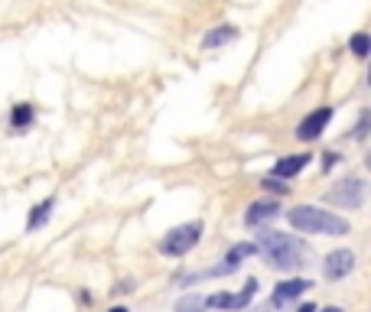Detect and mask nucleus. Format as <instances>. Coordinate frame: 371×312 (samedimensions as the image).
I'll return each instance as SVG.
<instances>
[{"label":"nucleus","instance_id":"obj_4","mask_svg":"<svg viewBox=\"0 0 371 312\" xmlns=\"http://www.w3.org/2000/svg\"><path fill=\"white\" fill-rule=\"evenodd\" d=\"M329 202H339V205H346V208H362L365 205V182L358 176L342 179V182L329 192Z\"/></svg>","mask_w":371,"mask_h":312},{"label":"nucleus","instance_id":"obj_18","mask_svg":"<svg viewBox=\"0 0 371 312\" xmlns=\"http://www.w3.org/2000/svg\"><path fill=\"white\" fill-rule=\"evenodd\" d=\"M365 134H368V111H365L362 120H358V127H355V137H358V140H365Z\"/></svg>","mask_w":371,"mask_h":312},{"label":"nucleus","instance_id":"obj_14","mask_svg":"<svg viewBox=\"0 0 371 312\" xmlns=\"http://www.w3.org/2000/svg\"><path fill=\"white\" fill-rule=\"evenodd\" d=\"M30 120H33V104H17V108H13V118H10V124H13V127H26Z\"/></svg>","mask_w":371,"mask_h":312},{"label":"nucleus","instance_id":"obj_8","mask_svg":"<svg viewBox=\"0 0 371 312\" xmlns=\"http://www.w3.org/2000/svg\"><path fill=\"white\" fill-rule=\"evenodd\" d=\"M310 287H312L310 280H300V277L284 280V283H280V287L274 289V306H287V303H293L296 296H303Z\"/></svg>","mask_w":371,"mask_h":312},{"label":"nucleus","instance_id":"obj_21","mask_svg":"<svg viewBox=\"0 0 371 312\" xmlns=\"http://www.w3.org/2000/svg\"><path fill=\"white\" fill-rule=\"evenodd\" d=\"M111 312H127V309H124V306H114V309H111Z\"/></svg>","mask_w":371,"mask_h":312},{"label":"nucleus","instance_id":"obj_17","mask_svg":"<svg viewBox=\"0 0 371 312\" xmlns=\"http://www.w3.org/2000/svg\"><path fill=\"white\" fill-rule=\"evenodd\" d=\"M261 186H264V189H270V192H277V195H284V192H287V186H284V182H280L277 176H270V179H264Z\"/></svg>","mask_w":371,"mask_h":312},{"label":"nucleus","instance_id":"obj_13","mask_svg":"<svg viewBox=\"0 0 371 312\" xmlns=\"http://www.w3.org/2000/svg\"><path fill=\"white\" fill-rule=\"evenodd\" d=\"M251 254H257V247H254V244H235L231 251H228V257H225V261H228L225 267H228V270H235L238 263L245 261V257H251Z\"/></svg>","mask_w":371,"mask_h":312},{"label":"nucleus","instance_id":"obj_2","mask_svg":"<svg viewBox=\"0 0 371 312\" xmlns=\"http://www.w3.org/2000/svg\"><path fill=\"white\" fill-rule=\"evenodd\" d=\"M287 221L293 225V231L300 235H322V237H342L348 235V221L332 215L326 208H316V205H296L287 211Z\"/></svg>","mask_w":371,"mask_h":312},{"label":"nucleus","instance_id":"obj_10","mask_svg":"<svg viewBox=\"0 0 371 312\" xmlns=\"http://www.w3.org/2000/svg\"><path fill=\"white\" fill-rule=\"evenodd\" d=\"M306 166H310V153H293V156H284V160H277V166H274V176H277V179H293L296 173H303Z\"/></svg>","mask_w":371,"mask_h":312},{"label":"nucleus","instance_id":"obj_19","mask_svg":"<svg viewBox=\"0 0 371 312\" xmlns=\"http://www.w3.org/2000/svg\"><path fill=\"white\" fill-rule=\"evenodd\" d=\"M296 312H316V306H310V303H306V306H300Z\"/></svg>","mask_w":371,"mask_h":312},{"label":"nucleus","instance_id":"obj_16","mask_svg":"<svg viewBox=\"0 0 371 312\" xmlns=\"http://www.w3.org/2000/svg\"><path fill=\"white\" fill-rule=\"evenodd\" d=\"M199 306H202V296H186L176 303V312H199Z\"/></svg>","mask_w":371,"mask_h":312},{"label":"nucleus","instance_id":"obj_1","mask_svg":"<svg viewBox=\"0 0 371 312\" xmlns=\"http://www.w3.org/2000/svg\"><path fill=\"white\" fill-rule=\"evenodd\" d=\"M257 251L267 257V263L274 270H296V267H303V254H306V244L303 241H296L290 235H280V231H267L264 228L257 235Z\"/></svg>","mask_w":371,"mask_h":312},{"label":"nucleus","instance_id":"obj_7","mask_svg":"<svg viewBox=\"0 0 371 312\" xmlns=\"http://www.w3.org/2000/svg\"><path fill=\"white\" fill-rule=\"evenodd\" d=\"M355 270V254L352 251H332L326 261H322V273L329 280H346Z\"/></svg>","mask_w":371,"mask_h":312},{"label":"nucleus","instance_id":"obj_11","mask_svg":"<svg viewBox=\"0 0 371 312\" xmlns=\"http://www.w3.org/2000/svg\"><path fill=\"white\" fill-rule=\"evenodd\" d=\"M238 36L235 26H221V30H212V33H205L202 46L205 49H215V46H225V42H231Z\"/></svg>","mask_w":371,"mask_h":312},{"label":"nucleus","instance_id":"obj_5","mask_svg":"<svg viewBox=\"0 0 371 312\" xmlns=\"http://www.w3.org/2000/svg\"><path fill=\"white\" fill-rule=\"evenodd\" d=\"M257 293V280H248L245 283V293H212L202 299V306H209V309H245L248 303H251V296Z\"/></svg>","mask_w":371,"mask_h":312},{"label":"nucleus","instance_id":"obj_3","mask_svg":"<svg viewBox=\"0 0 371 312\" xmlns=\"http://www.w3.org/2000/svg\"><path fill=\"white\" fill-rule=\"evenodd\" d=\"M199 237H202V221H189V225H179L169 235H163L160 251L166 257H186V254L199 244Z\"/></svg>","mask_w":371,"mask_h":312},{"label":"nucleus","instance_id":"obj_20","mask_svg":"<svg viewBox=\"0 0 371 312\" xmlns=\"http://www.w3.org/2000/svg\"><path fill=\"white\" fill-rule=\"evenodd\" d=\"M322 312H342V309H339V306H329V309H322Z\"/></svg>","mask_w":371,"mask_h":312},{"label":"nucleus","instance_id":"obj_15","mask_svg":"<svg viewBox=\"0 0 371 312\" xmlns=\"http://www.w3.org/2000/svg\"><path fill=\"white\" fill-rule=\"evenodd\" d=\"M348 46H352V52H355V56H358V59H365V56H368V49H371V39H368V33H355Z\"/></svg>","mask_w":371,"mask_h":312},{"label":"nucleus","instance_id":"obj_12","mask_svg":"<svg viewBox=\"0 0 371 312\" xmlns=\"http://www.w3.org/2000/svg\"><path fill=\"white\" fill-rule=\"evenodd\" d=\"M52 199H46V202H39L36 205L33 211H30V218H26V228L33 231V228H42V225H46V221H49V215H52Z\"/></svg>","mask_w":371,"mask_h":312},{"label":"nucleus","instance_id":"obj_9","mask_svg":"<svg viewBox=\"0 0 371 312\" xmlns=\"http://www.w3.org/2000/svg\"><path fill=\"white\" fill-rule=\"evenodd\" d=\"M277 215H280V205L274 202V199H267V202H254L251 208H248V215H245V225L248 228H257V225L277 218Z\"/></svg>","mask_w":371,"mask_h":312},{"label":"nucleus","instance_id":"obj_6","mask_svg":"<svg viewBox=\"0 0 371 312\" xmlns=\"http://www.w3.org/2000/svg\"><path fill=\"white\" fill-rule=\"evenodd\" d=\"M329 120H332V108H316V111H310V114H306V118L296 124V137L310 144V140H316V137L326 130V124H329Z\"/></svg>","mask_w":371,"mask_h":312}]
</instances>
